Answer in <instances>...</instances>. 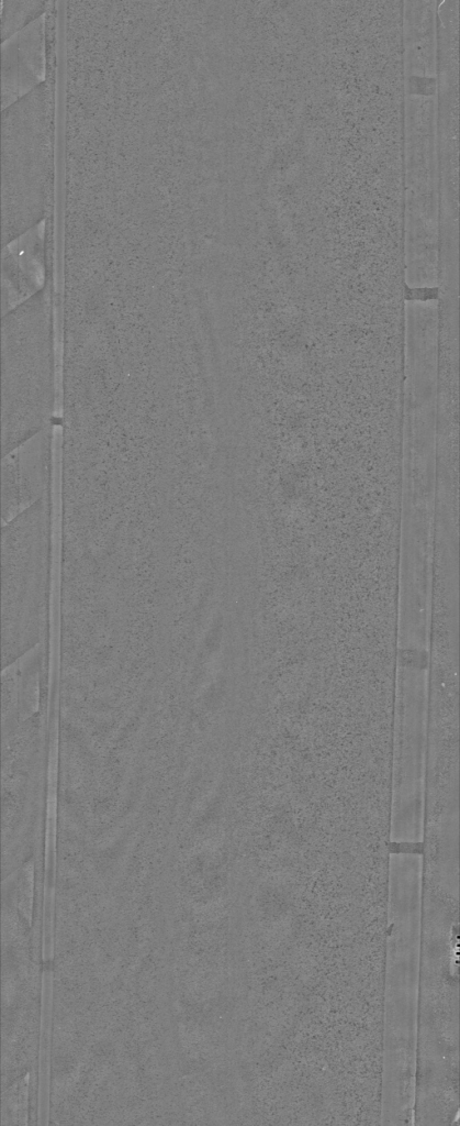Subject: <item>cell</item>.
<instances>
[{
    "instance_id": "cell-3",
    "label": "cell",
    "mask_w": 460,
    "mask_h": 1126,
    "mask_svg": "<svg viewBox=\"0 0 460 1126\" xmlns=\"http://www.w3.org/2000/svg\"><path fill=\"white\" fill-rule=\"evenodd\" d=\"M51 284L3 314L2 456L52 427L55 356Z\"/></svg>"
},
{
    "instance_id": "cell-2",
    "label": "cell",
    "mask_w": 460,
    "mask_h": 1126,
    "mask_svg": "<svg viewBox=\"0 0 460 1126\" xmlns=\"http://www.w3.org/2000/svg\"><path fill=\"white\" fill-rule=\"evenodd\" d=\"M52 493L2 525V661L7 666L51 637Z\"/></svg>"
},
{
    "instance_id": "cell-1",
    "label": "cell",
    "mask_w": 460,
    "mask_h": 1126,
    "mask_svg": "<svg viewBox=\"0 0 460 1126\" xmlns=\"http://www.w3.org/2000/svg\"><path fill=\"white\" fill-rule=\"evenodd\" d=\"M56 69L2 110V244L54 216Z\"/></svg>"
},
{
    "instance_id": "cell-4",
    "label": "cell",
    "mask_w": 460,
    "mask_h": 1126,
    "mask_svg": "<svg viewBox=\"0 0 460 1126\" xmlns=\"http://www.w3.org/2000/svg\"><path fill=\"white\" fill-rule=\"evenodd\" d=\"M52 448L49 427L2 456V525L52 493Z\"/></svg>"
},
{
    "instance_id": "cell-5",
    "label": "cell",
    "mask_w": 460,
    "mask_h": 1126,
    "mask_svg": "<svg viewBox=\"0 0 460 1126\" xmlns=\"http://www.w3.org/2000/svg\"><path fill=\"white\" fill-rule=\"evenodd\" d=\"M53 230L45 221L3 246L2 312L3 314L30 299L48 285L47 263Z\"/></svg>"
},
{
    "instance_id": "cell-7",
    "label": "cell",
    "mask_w": 460,
    "mask_h": 1126,
    "mask_svg": "<svg viewBox=\"0 0 460 1126\" xmlns=\"http://www.w3.org/2000/svg\"><path fill=\"white\" fill-rule=\"evenodd\" d=\"M51 1H3L1 15L2 42L43 16Z\"/></svg>"
},
{
    "instance_id": "cell-6",
    "label": "cell",
    "mask_w": 460,
    "mask_h": 1126,
    "mask_svg": "<svg viewBox=\"0 0 460 1126\" xmlns=\"http://www.w3.org/2000/svg\"><path fill=\"white\" fill-rule=\"evenodd\" d=\"M46 79L45 14L2 42V108Z\"/></svg>"
}]
</instances>
